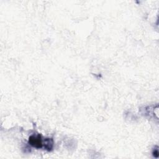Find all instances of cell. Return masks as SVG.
I'll return each mask as SVG.
<instances>
[{
	"label": "cell",
	"instance_id": "cell-1",
	"mask_svg": "<svg viewBox=\"0 0 159 159\" xmlns=\"http://www.w3.org/2000/svg\"><path fill=\"white\" fill-rule=\"evenodd\" d=\"M29 143L30 145L33 146L34 147L37 148V149H40V148H42L43 146L41 136L40 134H38L37 136H31L29 137Z\"/></svg>",
	"mask_w": 159,
	"mask_h": 159
},
{
	"label": "cell",
	"instance_id": "cell-2",
	"mask_svg": "<svg viewBox=\"0 0 159 159\" xmlns=\"http://www.w3.org/2000/svg\"><path fill=\"white\" fill-rule=\"evenodd\" d=\"M44 146L45 149L48 151H51L53 147V141L52 139H45L44 143L43 144Z\"/></svg>",
	"mask_w": 159,
	"mask_h": 159
},
{
	"label": "cell",
	"instance_id": "cell-3",
	"mask_svg": "<svg viewBox=\"0 0 159 159\" xmlns=\"http://www.w3.org/2000/svg\"><path fill=\"white\" fill-rule=\"evenodd\" d=\"M153 155L155 157L157 158L158 157V149H155L153 151Z\"/></svg>",
	"mask_w": 159,
	"mask_h": 159
}]
</instances>
